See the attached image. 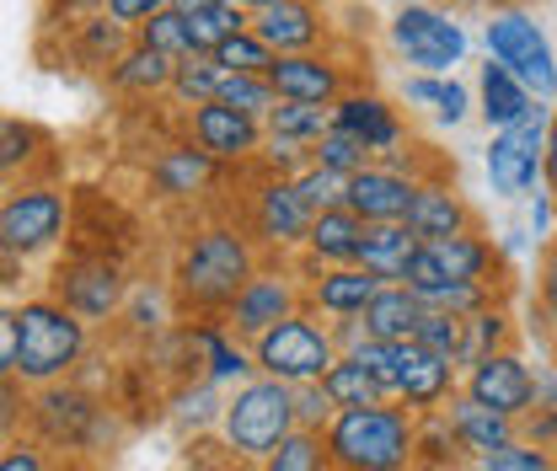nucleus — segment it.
<instances>
[{
    "label": "nucleus",
    "instance_id": "680f3d73",
    "mask_svg": "<svg viewBox=\"0 0 557 471\" xmlns=\"http://www.w3.org/2000/svg\"><path fill=\"white\" fill-rule=\"evenodd\" d=\"M220 5H242V0H172V11L194 16V11H220Z\"/></svg>",
    "mask_w": 557,
    "mask_h": 471
},
{
    "label": "nucleus",
    "instance_id": "79ce46f5",
    "mask_svg": "<svg viewBox=\"0 0 557 471\" xmlns=\"http://www.w3.org/2000/svg\"><path fill=\"white\" fill-rule=\"evenodd\" d=\"M504 343H509V317L498 311V306H487L478 317H467V343H461V364L472 370L478 359L487 354H504Z\"/></svg>",
    "mask_w": 557,
    "mask_h": 471
},
{
    "label": "nucleus",
    "instance_id": "9d476101",
    "mask_svg": "<svg viewBox=\"0 0 557 471\" xmlns=\"http://www.w3.org/2000/svg\"><path fill=\"white\" fill-rule=\"evenodd\" d=\"M188 139L209 150L220 166H236V161H252L263 145H269V124L225 108V102H205V108H188Z\"/></svg>",
    "mask_w": 557,
    "mask_h": 471
},
{
    "label": "nucleus",
    "instance_id": "f704fd0d",
    "mask_svg": "<svg viewBox=\"0 0 557 471\" xmlns=\"http://www.w3.org/2000/svg\"><path fill=\"white\" fill-rule=\"evenodd\" d=\"M333 129V108H311V102H278L269 113V135L295 139V145H317Z\"/></svg>",
    "mask_w": 557,
    "mask_h": 471
},
{
    "label": "nucleus",
    "instance_id": "c756f323",
    "mask_svg": "<svg viewBox=\"0 0 557 471\" xmlns=\"http://www.w3.org/2000/svg\"><path fill=\"white\" fill-rule=\"evenodd\" d=\"M129 33H135V27H124V22H113V16L102 11V16L81 22V33H75V54H81V60H91V65L113 70L129 49H135V44H129Z\"/></svg>",
    "mask_w": 557,
    "mask_h": 471
},
{
    "label": "nucleus",
    "instance_id": "72a5a7b5",
    "mask_svg": "<svg viewBox=\"0 0 557 471\" xmlns=\"http://www.w3.org/2000/svg\"><path fill=\"white\" fill-rule=\"evenodd\" d=\"M135 44H145V49H156V54H166V60H194L199 49H194V33H188V16L183 11H156L145 27H135Z\"/></svg>",
    "mask_w": 557,
    "mask_h": 471
},
{
    "label": "nucleus",
    "instance_id": "e433bc0d",
    "mask_svg": "<svg viewBox=\"0 0 557 471\" xmlns=\"http://www.w3.org/2000/svg\"><path fill=\"white\" fill-rule=\"evenodd\" d=\"M194 343L205 348L209 381H247L252 359L236 348V333H231V327H194Z\"/></svg>",
    "mask_w": 557,
    "mask_h": 471
},
{
    "label": "nucleus",
    "instance_id": "4be33fe9",
    "mask_svg": "<svg viewBox=\"0 0 557 471\" xmlns=\"http://www.w3.org/2000/svg\"><path fill=\"white\" fill-rule=\"evenodd\" d=\"M450 429H456V439H461V450L472 456V461H483V456H493V450H504L509 439H520L515 434V418H504V412H493V407H483L478 397H450Z\"/></svg>",
    "mask_w": 557,
    "mask_h": 471
},
{
    "label": "nucleus",
    "instance_id": "1a4fd4ad",
    "mask_svg": "<svg viewBox=\"0 0 557 471\" xmlns=\"http://www.w3.org/2000/svg\"><path fill=\"white\" fill-rule=\"evenodd\" d=\"M65 236V194L60 188H16L0 203V252L33 258Z\"/></svg>",
    "mask_w": 557,
    "mask_h": 471
},
{
    "label": "nucleus",
    "instance_id": "4468645a",
    "mask_svg": "<svg viewBox=\"0 0 557 471\" xmlns=\"http://www.w3.org/2000/svg\"><path fill=\"white\" fill-rule=\"evenodd\" d=\"M252 225H258V236L269 241V247H306V236H311V225H317V209L300 199V188H295V177H269L263 188H258V199H252Z\"/></svg>",
    "mask_w": 557,
    "mask_h": 471
},
{
    "label": "nucleus",
    "instance_id": "c03bdc74",
    "mask_svg": "<svg viewBox=\"0 0 557 471\" xmlns=\"http://www.w3.org/2000/svg\"><path fill=\"white\" fill-rule=\"evenodd\" d=\"M295 188H300V199L311 203L317 214H327V209H344V199H348V177L344 172H333V166H306L300 177H295Z\"/></svg>",
    "mask_w": 557,
    "mask_h": 471
},
{
    "label": "nucleus",
    "instance_id": "9b49d317",
    "mask_svg": "<svg viewBox=\"0 0 557 471\" xmlns=\"http://www.w3.org/2000/svg\"><path fill=\"white\" fill-rule=\"evenodd\" d=\"M300 317V284L295 273H252V284L236 295V306L225 311V327L247 343H258L263 333H274L278 322Z\"/></svg>",
    "mask_w": 557,
    "mask_h": 471
},
{
    "label": "nucleus",
    "instance_id": "412c9836",
    "mask_svg": "<svg viewBox=\"0 0 557 471\" xmlns=\"http://www.w3.org/2000/svg\"><path fill=\"white\" fill-rule=\"evenodd\" d=\"M531 108H536L531 86H525V80H520L509 65L487 60L483 75H478V113H483L487 129H493V135H498V129H515Z\"/></svg>",
    "mask_w": 557,
    "mask_h": 471
},
{
    "label": "nucleus",
    "instance_id": "49530a36",
    "mask_svg": "<svg viewBox=\"0 0 557 471\" xmlns=\"http://www.w3.org/2000/svg\"><path fill=\"white\" fill-rule=\"evenodd\" d=\"M483 471H557V461L547 456V445H536V439H509L504 450H493L478 461Z\"/></svg>",
    "mask_w": 557,
    "mask_h": 471
},
{
    "label": "nucleus",
    "instance_id": "20e7f679",
    "mask_svg": "<svg viewBox=\"0 0 557 471\" xmlns=\"http://www.w3.org/2000/svg\"><path fill=\"white\" fill-rule=\"evenodd\" d=\"M16 322H22L16 381L49 386V381L65 375L70 364H81V354H86V317H75L65 300H22Z\"/></svg>",
    "mask_w": 557,
    "mask_h": 471
},
{
    "label": "nucleus",
    "instance_id": "473e14b6",
    "mask_svg": "<svg viewBox=\"0 0 557 471\" xmlns=\"http://www.w3.org/2000/svg\"><path fill=\"white\" fill-rule=\"evenodd\" d=\"M225 75L231 70L220 65L214 54H194V60H183L177 75H172V97L183 102V108H205V102H220V86H225Z\"/></svg>",
    "mask_w": 557,
    "mask_h": 471
},
{
    "label": "nucleus",
    "instance_id": "cd10ccee",
    "mask_svg": "<svg viewBox=\"0 0 557 471\" xmlns=\"http://www.w3.org/2000/svg\"><path fill=\"white\" fill-rule=\"evenodd\" d=\"M364 231H370V225H364L354 209H327V214H317V225H311V236H306V252H311V263L348 269V263H359Z\"/></svg>",
    "mask_w": 557,
    "mask_h": 471
},
{
    "label": "nucleus",
    "instance_id": "8fccbe9b",
    "mask_svg": "<svg viewBox=\"0 0 557 471\" xmlns=\"http://www.w3.org/2000/svg\"><path fill=\"white\" fill-rule=\"evenodd\" d=\"M348 359H359L375 381H381V392L386 397H397V343H381V337H364Z\"/></svg>",
    "mask_w": 557,
    "mask_h": 471
},
{
    "label": "nucleus",
    "instance_id": "6ab92c4d",
    "mask_svg": "<svg viewBox=\"0 0 557 471\" xmlns=\"http://www.w3.org/2000/svg\"><path fill=\"white\" fill-rule=\"evenodd\" d=\"M333 124H338V129H348V135H359L370 150H375V156H386V150H397V145H403L397 108H392L386 97H375V91H348V97H338Z\"/></svg>",
    "mask_w": 557,
    "mask_h": 471
},
{
    "label": "nucleus",
    "instance_id": "bb28decb",
    "mask_svg": "<svg viewBox=\"0 0 557 471\" xmlns=\"http://www.w3.org/2000/svg\"><path fill=\"white\" fill-rule=\"evenodd\" d=\"M429 258L445 269L450 284H493L498 273V252L493 241H483L478 231H461V236H440V241H423Z\"/></svg>",
    "mask_w": 557,
    "mask_h": 471
},
{
    "label": "nucleus",
    "instance_id": "6e6552de",
    "mask_svg": "<svg viewBox=\"0 0 557 471\" xmlns=\"http://www.w3.org/2000/svg\"><path fill=\"white\" fill-rule=\"evenodd\" d=\"M392 44H397V54L408 65H418V75H445L450 65H461V54H467L461 22H450L434 5H403L392 16Z\"/></svg>",
    "mask_w": 557,
    "mask_h": 471
},
{
    "label": "nucleus",
    "instance_id": "3c124183",
    "mask_svg": "<svg viewBox=\"0 0 557 471\" xmlns=\"http://www.w3.org/2000/svg\"><path fill=\"white\" fill-rule=\"evenodd\" d=\"M33 145H38V129H33V124L5 119V124H0V172L11 177L16 166H27V161H33Z\"/></svg>",
    "mask_w": 557,
    "mask_h": 471
},
{
    "label": "nucleus",
    "instance_id": "864d4df0",
    "mask_svg": "<svg viewBox=\"0 0 557 471\" xmlns=\"http://www.w3.org/2000/svg\"><path fill=\"white\" fill-rule=\"evenodd\" d=\"M16 364H22V322H16V306L0 317V375L16 381Z\"/></svg>",
    "mask_w": 557,
    "mask_h": 471
},
{
    "label": "nucleus",
    "instance_id": "4d7b16f0",
    "mask_svg": "<svg viewBox=\"0 0 557 471\" xmlns=\"http://www.w3.org/2000/svg\"><path fill=\"white\" fill-rule=\"evenodd\" d=\"M542 306H547V317H553V327H557V247H547V258H542Z\"/></svg>",
    "mask_w": 557,
    "mask_h": 471
},
{
    "label": "nucleus",
    "instance_id": "603ef678",
    "mask_svg": "<svg viewBox=\"0 0 557 471\" xmlns=\"http://www.w3.org/2000/svg\"><path fill=\"white\" fill-rule=\"evenodd\" d=\"M209 418H225V402L214 397V386H194V392H183L177 397V423H209Z\"/></svg>",
    "mask_w": 557,
    "mask_h": 471
},
{
    "label": "nucleus",
    "instance_id": "ea45409f",
    "mask_svg": "<svg viewBox=\"0 0 557 471\" xmlns=\"http://www.w3.org/2000/svg\"><path fill=\"white\" fill-rule=\"evenodd\" d=\"M247 27H252V11L247 5H220V11H194L188 16V33H194V49L199 54H214L225 38H236Z\"/></svg>",
    "mask_w": 557,
    "mask_h": 471
},
{
    "label": "nucleus",
    "instance_id": "bf43d9fd",
    "mask_svg": "<svg viewBox=\"0 0 557 471\" xmlns=\"http://www.w3.org/2000/svg\"><path fill=\"white\" fill-rule=\"evenodd\" d=\"M531 418V412H525ZM531 439L542 445V439H557V407H536V418H531Z\"/></svg>",
    "mask_w": 557,
    "mask_h": 471
},
{
    "label": "nucleus",
    "instance_id": "e2e57ef3",
    "mask_svg": "<svg viewBox=\"0 0 557 471\" xmlns=\"http://www.w3.org/2000/svg\"><path fill=\"white\" fill-rule=\"evenodd\" d=\"M247 11H269V5H284V0H242Z\"/></svg>",
    "mask_w": 557,
    "mask_h": 471
},
{
    "label": "nucleus",
    "instance_id": "a211bd4d",
    "mask_svg": "<svg viewBox=\"0 0 557 471\" xmlns=\"http://www.w3.org/2000/svg\"><path fill=\"white\" fill-rule=\"evenodd\" d=\"M252 33L274 54H317V44L327 38V16L311 0H284V5H269V11H252Z\"/></svg>",
    "mask_w": 557,
    "mask_h": 471
},
{
    "label": "nucleus",
    "instance_id": "6e6d98bb",
    "mask_svg": "<svg viewBox=\"0 0 557 471\" xmlns=\"http://www.w3.org/2000/svg\"><path fill=\"white\" fill-rule=\"evenodd\" d=\"M172 0H102V11L113 16V22H124V27H145L156 11H166Z\"/></svg>",
    "mask_w": 557,
    "mask_h": 471
},
{
    "label": "nucleus",
    "instance_id": "37998d69",
    "mask_svg": "<svg viewBox=\"0 0 557 471\" xmlns=\"http://www.w3.org/2000/svg\"><path fill=\"white\" fill-rule=\"evenodd\" d=\"M214 60H220L225 70H236V75H269L278 54L263 44V38H258V33H252V27H247V33L225 38V44L214 49Z\"/></svg>",
    "mask_w": 557,
    "mask_h": 471
},
{
    "label": "nucleus",
    "instance_id": "58836bf2",
    "mask_svg": "<svg viewBox=\"0 0 557 471\" xmlns=\"http://www.w3.org/2000/svg\"><path fill=\"white\" fill-rule=\"evenodd\" d=\"M311 161L317 166H333V172H344V177H354V172H364V166H375V150L364 145L359 135H348V129H327V135L311 145Z\"/></svg>",
    "mask_w": 557,
    "mask_h": 471
},
{
    "label": "nucleus",
    "instance_id": "39448f33",
    "mask_svg": "<svg viewBox=\"0 0 557 471\" xmlns=\"http://www.w3.org/2000/svg\"><path fill=\"white\" fill-rule=\"evenodd\" d=\"M338 359H344V354H338V343H333V327L311 322L306 311L289 317V322H278L274 333H263L252 343V364H258L263 375L284 381V386H311V381H322Z\"/></svg>",
    "mask_w": 557,
    "mask_h": 471
},
{
    "label": "nucleus",
    "instance_id": "f8f14e48",
    "mask_svg": "<svg viewBox=\"0 0 557 471\" xmlns=\"http://www.w3.org/2000/svg\"><path fill=\"white\" fill-rule=\"evenodd\" d=\"M467 397H478L483 407L520 423L525 412H536V375H531V364L520 354L504 348V354H487V359H478L467 370Z\"/></svg>",
    "mask_w": 557,
    "mask_h": 471
},
{
    "label": "nucleus",
    "instance_id": "c9c22d12",
    "mask_svg": "<svg viewBox=\"0 0 557 471\" xmlns=\"http://www.w3.org/2000/svg\"><path fill=\"white\" fill-rule=\"evenodd\" d=\"M418 456L429 461V467H450L461 471V439H456V429H450V412L445 407H434V412H418Z\"/></svg>",
    "mask_w": 557,
    "mask_h": 471
},
{
    "label": "nucleus",
    "instance_id": "5701e85b",
    "mask_svg": "<svg viewBox=\"0 0 557 471\" xmlns=\"http://www.w3.org/2000/svg\"><path fill=\"white\" fill-rule=\"evenodd\" d=\"M381 295V278L375 273H364L359 263H348V269H322V278H311V289H306V300L322 311V317H364V306Z\"/></svg>",
    "mask_w": 557,
    "mask_h": 471
},
{
    "label": "nucleus",
    "instance_id": "a878e982",
    "mask_svg": "<svg viewBox=\"0 0 557 471\" xmlns=\"http://www.w3.org/2000/svg\"><path fill=\"white\" fill-rule=\"evenodd\" d=\"M408 225H413L423 241L461 236V231H472V209H467V199H461L450 183H418L413 209H408Z\"/></svg>",
    "mask_w": 557,
    "mask_h": 471
},
{
    "label": "nucleus",
    "instance_id": "a19ab883",
    "mask_svg": "<svg viewBox=\"0 0 557 471\" xmlns=\"http://www.w3.org/2000/svg\"><path fill=\"white\" fill-rule=\"evenodd\" d=\"M327 461H333L327 456V439L311 434V429H295L274 456L263 461V471H327Z\"/></svg>",
    "mask_w": 557,
    "mask_h": 471
},
{
    "label": "nucleus",
    "instance_id": "c85d7f7f",
    "mask_svg": "<svg viewBox=\"0 0 557 471\" xmlns=\"http://www.w3.org/2000/svg\"><path fill=\"white\" fill-rule=\"evenodd\" d=\"M172 75H177V60H166V54H156V49H145V44H135L119 65L108 70V80H113L119 91H129V97L172 91Z\"/></svg>",
    "mask_w": 557,
    "mask_h": 471
},
{
    "label": "nucleus",
    "instance_id": "ddd939ff",
    "mask_svg": "<svg viewBox=\"0 0 557 471\" xmlns=\"http://www.w3.org/2000/svg\"><path fill=\"white\" fill-rule=\"evenodd\" d=\"M54 300H65L75 317L102 322L124 306V269L108 258H75L70 269H60L54 278Z\"/></svg>",
    "mask_w": 557,
    "mask_h": 471
},
{
    "label": "nucleus",
    "instance_id": "f03ea898",
    "mask_svg": "<svg viewBox=\"0 0 557 471\" xmlns=\"http://www.w3.org/2000/svg\"><path fill=\"white\" fill-rule=\"evenodd\" d=\"M333 467L344 471H408L418 456V412L403 407H348L322 434Z\"/></svg>",
    "mask_w": 557,
    "mask_h": 471
},
{
    "label": "nucleus",
    "instance_id": "13d9d810",
    "mask_svg": "<svg viewBox=\"0 0 557 471\" xmlns=\"http://www.w3.org/2000/svg\"><path fill=\"white\" fill-rule=\"evenodd\" d=\"M0 471H44V456H38L33 445H11V450L0 456Z\"/></svg>",
    "mask_w": 557,
    "mask_h": 471
},
{
    "label": "nucleus",
    "instance_id": "f3484780",
    "mask_svg": "<svg viewBox=\"0 0 557 471\" xmlns=\"http://www.w3.org/2000/svg\"><path fill=\"white\" fill-rule=\"evenodd\" d=\"M450 375L456 364L423 343H397V402L408 412H434V407L450 402Z\"/></svg>",
    "mask_w": 557,
    "mask_h": 471
},
{
    "label": "nucleus",
    "instance_id": "393cba45",
    "mask_svg": "<svg viewBox=\"0 0 557 471\" xmlns=\"http://www.w3.org/2000/svg\"><path fill=\"white\" fill-rule=\"evenodd\" d=\"M418 247H423V236H418L408 220H397V225H370V231H364V247H359V269L375 273L381 284H403V278H408V263L418 258Z\"/></svg>",
    "mask_w": 557,
    "mask_h": 471
},
{
    "label": "nucleus",
    "instance_id": "b1692460",
    "mask_svg": "<svg viewBox=\"0 0 557 471\" xmlns=\"http://www.w3.org/2000/svg\"><path fill=\"white\" fill-rule=\"evenodd\" d=\"M423 317H429V306H423L418 289H408V284H381V295L364 306V333L381 337V343H413Z\"/></svg>",
    "mask_w": 557,
    "mask_h": 471
},
{
    "label": "nucleus",
    "instance_id": "0e129e2a",
    "mask_svg": "<svg viewBox=\"0 0 557 471\" xmlns=\"http://www.w3.org/2000/svg\"><path fill=\"white\" fill-rule=\"evenodd\" d=\"M408 471H450V467H429V461H418V467H408Z\"/></svg>",
    "mask_w": 557,
    "mask_h": 471
},
{
    "label": "nucleus",
    "instance_id": "423d86ee",
    "mask_svg": "<svg viewBox=\"0 0 557 471\" xmlns=\"http://www.w3.org/2000/svg\"><path fill=\"white\" fill-rule=\"evenodd\" d=\"M547 135H553V108L536 102L515 129H498L487 145V183L498 199H525L542 183L547 166Z\"/></svg>",
    "mask_w": 557,
    "mask_h": 471
},
{
    "label": "nucleus",
    "instance_id": "aec40b11",
    "mask_svg": "<svg viewBox=\"0 0 557 471\" xmlns=\"http://www.w3.org/2000/svg\"><path fill=\"white\" fill-rule=\"evenodd\" d=\"M214 177H220V161L209 150H199L194 139L188 145H172V150H161L150 161V183H156L161 199H194V194H205Z\"/></svg>",
    "mask_w": 557,
    "mask_h": 471
},
{
    "label": "nucleus",
    "instance_id": "2eb2a0df",
    "mask_svg": "<svg viewBox=\"0 0 557 471\" xmlns=\"http://www.w3.org/2000/svg\"><path fill=\"white\" fill-rule=\"evenodd\" d=\"M278 102H311V108H338V97H348V80L344 65L327 60V54H278L274 70Z\"/></svg>",
    "mask_w": 557,
    "mask_h": 471
},
{
    "label": "nucleus",
    "instance_id": "de8ad7c7",
    "mask_svg": "<svg viewBox=\"0 0 557 471\" xmlns=\"http://www.w3.org/2000/svg\"><path fill=\"white\" fill-rule=\"evenodd\" d=\"M423 306L450 311V317H478V311L493 306V284H445V289L423 295Z\"/></svg>",
    "mask_w": 557,
    "mask_h": 471
},
{
    "label": "nucleus",
    "instance_id": "0eeeda50",
    "mask_svg": "<svg viewBox=\"0 0 557 471\" xmlns=\"http://www.w3.org/2000/svg\"><path fill=\"white\" fill-rule=\"evenodd\" d=\"M483 44H487V60L509 65L536 102H553L557 97V60H553V44L547 33L536 27V16L525 11H493L483 27Z\"/></svg>",
    "mask_w": 557,
    "mask_h": 471
},
{
    "label": "nucleus",
    "instance_id": "052dcab7",
    "mask_svg": "<svg viewBox=\"0 0 557 471\" xmlns=\"http://www.w3.org/2000/svg\"><path fill=\"white\" fill-rule=\"evenodd\" d=\"M542 183H547V194L557 199V113H553V135H547V166H542Z\"/></svg>",
    "mask_w": 557,
    "mask_h": 471
},
{
    "label": "nucleus",
    "instance_id": "7c9ffc66",
    "mask_svg": "<svg viewBox=\"0 0 557 471\" xmlns=\"http://www.w3.org/2000/svg\"><path fill=\"white\" fill-rule=\"evenodd\" d=\"M322 386H327V397L338 402V412H348V407H381L386 402V392H381V381L359 364V359H338L327 375H322Z\"/></svg>",
    "mask_w": 557,
    "mask_h": 471
},
{
    "label": "nucleus",
    "instance_id": "7ed1b4c3",
    "mask_svg": "<svg viewBox=\"0 0 557 471\" xmlns=\"http://www.w3.org/2000/svg\"><path fill=\"white\" fill-rule=\"evenodd\" d=\"M295 429H300L295 423V386H284L274 375L242 381L236 397L225 402V418H220V434L242 461H269Z\"/></svg>",
    "mask_w": 557,
    "mask_h": 471
},
{
    "label": "nucleus",
    "instance_id": "dca6fc26",
    "mask_svg": "<svg viewBox=\"0 0 557 471\" xmlns=\"http://www.w3.org/2000/svg\"><path fill=\"white\" fill-rule=\"evenodd\" d=\"M413 194H418L413 177H403V172H392V166L375 161V166H364V172L348 177L344 209H354L364 225H397V220H408Z\"/></svg>",
    "mask_w": 557,
    "mask_h": 471
},
{
    "label": "nucleus",
    "instance_id": "4c0bfd02",
    "mask_svg": "<svg viewBox=\"0 0 557 471\" xmlns=\"http://www.w3.org/2000/svg\"><path fill=\"white\" fill-rule=\"evenodd\" d=\"M220 102L225 108H236V113H247V119H258V124H269V113L278 108V91L269 75H225V86H220Z\"/></svg>",
    "mask_w": 557,
    "mask_h": 471
},
{
    "label": "nucleus",
    "instance_id": "5fc2aeb1",
    "mask_svg": "<svg viewBox=\"0 0 557 471\" xmlns=\"http://www.w3.org/2000/svg\"><path fill=\"white\" fill-rule=\"evenodd\" d=\"M467 113H472V97H467V86L440 75V108H434V119H440V124H461Z\"/></svg>",
    "mask_w": 557,
    "mask_h": 471
},
{
    "label": "nucleus",
    "instance_id": "09e8293b",
    "mask_svg": "<svg viewBox=\"0 0 557 471\" xmlns=\"http://www.w3.org/2000/svg\"><path fill=\"white\" fill-rule=\"evenodd\" d=\"M333 418H338V402L327 397V386H322V381H311V386H295V423H300V429H311V434H327V429H333Z\"/></svg>",
    "mask_w": 557,
    "mask_h": 471
},
{
    "label": "nucleus",
    "instance_id": "a18cd8bd",
    "mask_svg": "<svg viewBox=\"0 0 557 471\" xmlns=\"http://www.w3.org/2000/svg\"><path fill=\"white\" fill-rule=\"evenodd\" d=\"M418 343H423V348H434V354H445V359L461 370L467 317H450V311H434V306H429V317H423V327H418Z\"/></svg>",
    "mask_w": 557,
    "mask_h": 471
},
{
    "label": "nucleus",
    "instance_id": "2f4dec72",
    "mask_svg": "<svg viewBox=\"0 0 557 471\" xmlns=\"http://www.w3.org/2000/svg\"><path fill=\"white\" fill-rule=\"evenodd\" d=\"M97 418V407L86 402L81 392H44L38 397V423H44V434L49 439H81L86 434V423Z\"/></svg>",
    "mask_w": 557,
    "mask_h": 471
},
{
    "label": "nucleus",
    "instance_id": "f257e3e1",
    "mask_svg": "<svg viewBox=\"0 0 557 471\" xmlns=\"http://www.w3.org/2000/svg\"><path fill=\"white\" fill-rule=\"evenodd\" d=\"M258 258H252V241L231 225H209L199 231L183 258H177V300L194 306V311H231L236 295L252 284Z\"/></svg>",
    "mask_w": 557,
    "mask_h": 471
}]
</instances>
